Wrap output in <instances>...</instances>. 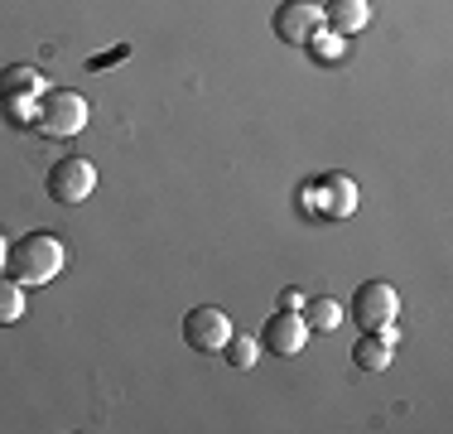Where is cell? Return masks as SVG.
Instances as JSON below:
<instances>
[{"label":"cell","mask_w":453,"mask_h":434,"mask_svg":"<svg viewBox=\"0 0 453 434\" xmlns=\"http://www.w3.org/2000/svg\"><path fill=\"white\" fill-rule=\"evenodd\" d=\"M348 314H352V323L366 329V333L386 329V323H395V314H401V295H395V285H386V280H366V285H357Z\"/></svg>","instance_id":"277c9868"},{"label":"cell","mask_w":453,"mask_h":434,"mask_svg":"<svg viewBox=\"0 0 453 434\" xmlns=\"http://www.w3.org/2000/svg\"><path fill=\"white\" fill-rule=\"evenodd\" d=\"M19 319H25V285L0 275V329H5V323H19Z\"/></svg>","instance_id":"5bb4252c"},{"label":"cell","mask_w":453,"mask_h":434,"mask_svg":"<svg viewBox=\"0 0 453 434\" xmlns=\"http://www.w3.org/2000/svg\"><path fill=\"white\" fill-rule=\"evenodd\" d=\"M44 92V73L29 68V63H15V68L0 73V97H39Z\"/></svg>","instance_id":"8fae6325"},{"label":"cell","mask_w":453,"mask_h":434,"mask_svg":"<svg viewBox=\"0 0 453 434\" xmlns=\"http://www.w3.org/2000/svg\"><path fill=\"white\" fill-rule=\"evenodd\" d=\"M271 25L285 43L304 49V43H314L323 35V5H314V0H285V5H275Z\"/></svg>","instance_id":"5b68a950"},{"label":"cell","mask_w":453,"mask_h":434,"mask_svg":"<svg viewBox=\"0 0 453 434\" xmlns=\"http://www.w3.org/2000/svg\"><path fill=\"white\" fill-rule=\"evenodd\" d=\"M222 353H226V362L236 367V372H251L256 362H261V338H251V333H232V338L222 343Z\"/></svg>","instance_id":"7c38bea8"},{"label":"cell","mask_w":453,"mask_h":434,"mask_svg":"<svg viewBox=\"0 0 453 434\" xmlns=\"http://www.w3.org/2000/svg\"><path fill=\"white\" fill-rule=\"evenodd\" d=\"M391 357H395V323L372 329V333H362V338L352 343V362H357L362 372H386Z\"/></svg>","instance_id":"ba28073f"},{"label":"cell","mask_w":453,"mask_h":434,"mask_svg":"<svg viewBox=\"0 0 453 434\" xmlns=\"http://www.w3.org/2000/svg\"><path fill=\"white\" fill-rule=\"evenodd\" d=\"M0 106L10 112V126H35V106H39V97H0Z\"/></svg>","instance_id":"9a60e30c"},{"label":"cell","mask_w":453,"mask_h":434,"mask_svg":"<svg viewBox=\"0 0 453 434\" xmlns=\"http://www.w3.org/2000/svg\"><path fill=\"white\" fill-rule=\"evenodd\" d=\"M280 304H285V309H299V304H304V295H299V290H285V295H280Z\"/></svg>","instance_id":"2e32d148"},{"label":"cell","mask_w":453,"mask_h":434,"mask_svg":"<svg viewBox=\"0 0 453 434\" xmlns=\"http://www.w3.org/2000/svg\"><path fill=\"white\" fill-rule=\"evenodd\" d=\"M314 189L323 193V217H348L352 208H357V183L348 179V174H328L323 183H314Z\"/></svg>","instance_id":"30bf717a"},{"label":"cell","mask_w":453,"mask_h":434,"mask_svg":"<svg viewBox=\"0 0 453 434\" xmlns=\"http://www.w3.org/2000/svg\"><path fill=\"white\" fill-rule=\"evenodd\" d=\"M372 25V5L366 0H328L323 5V29H333L338 39H352Z\"/></svg>","instance_id":"9c48e42d"},{"label":"cell","mask_w":453,"mask_h":434,"mask_svg":"<svg viewBox=\"0 0 453 434\" xmlns=\"http://www.w3.org/2000/svg\"><path fill=\"white\" fill-rule=\"evenodd\" d=\"M304 343H309L304 314H299V309L271 314V323H265V333H261V347H271V353H280V357H299V353H304Z\"/></svg>","instance_id":"52a82bcc"},{"label":"cell","mask_w":453,"mask_h":434,"mask_svg":"<svg viewBox=\"0 0 453 434\" xmlns=\"http://www.w3.org/2000/svg\"><path fill=\"white\" fill-rule=\"evenodd\" d=\"M5 256H10V246H5V232H0V270H5Z\"/></svg>","instance_id":"e0dca14e"},{"label":"cell","mask_w":453,"mask_h":434,"mask_svg":"<svg viewBox=\"0 0 453 434\" xmlns=\"http://www.w3.org/2000/svg\"><path fill=\"white\" fill-rule=\"evenodd\" d=\"M88 116H92L88 97H82V92H73V87H44V92H39L35 126L44 130V136H53V140L78 136V130L88 126Z\"/></svg>","instance_id":"7a4b0ae2"},{"label":"cell","mask_w":453,"mask_h":434,"mask_svg":"<svg viewBox=\"0 0 453 434\" xmlns=\"http://www.w3.org/2000/svg\"><path fill=\"white\" fill-rule=\"evenodd\" d=\"M63 260H68V252H63L58 236L53 232H29V236H19V242L10 246L5 270H10V280H19V285H49V280H58Z\"/></svg>","instance_id":"6da1fadb"},{"label":"cell","mask_w":453,"mask_h":434,"mask_svg":"<svg viewBox=\"0 0 453 434\" xmlns=\"http://www.w3.org/2000/svg\"><path fill=\"white\" fill-rule=\"evenodd\" d=\"M183 338H188V347H198V353H222V343L232 338V319H226V309H218V304H198L183 319Z\"/></svg>","instance_id":"8992f818"},{"label":"cell","mask_w":453,"mask_h":434,"mask_svg":"<svg viewBox=\"0 0 453 434\" xmlns=\"http://www.w3.org/2000/svg\"><path fill=\"white\" fill-rule=\"evenodd\" d=\"M342 314H348V309H342L333 295H319V299H309V319L304 323H309V329H319V333H333L342 323Z\"/></svg>","instance_id":"4fadbf2b"},{"label":"cell","mask_w":453,"mask_h":434,"mask_svg":"<svg viewBox=\"0 0 453 434\" xmlns=\"http://www.w3.org/2000/svg\"><path fill=\"white\" fill-rule=\"evenodd\" d=\"M44 189H49V198H53V203H63V208H78V203H88L92 193H96V169H92V159H82V155H63L58 165L49 169Z\"/></svg>","instance_id":"3957f363"}]
</instances>
